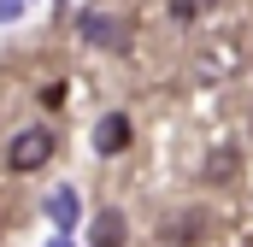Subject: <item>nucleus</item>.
Wrapping results in <instances>:
<instances>
[{"instance_id":"obj_1","label":"nucleus","mask_w":253,"mask_h":247,"mask_svg":"<svg viewBox=\"0 0 253 247\" xmlns=\"http://www.w3.org/2000/svg\"><path fill=\"white\" fill-rule=\"evenodd\" d=\"M47 159H53V135H47V129H24V135L6 147V165H12V171H42Z\"/></svg>"},{"instance_id":"obj_2","label":"nucleus","mask_w":253,"mask_h":247,"mask_svg":"<svg viewBox=\"0 0 253 247\" xmlns=\"http://www.w3.org/2000/svg\"><path fill=\"white\" fill-rule=\"evenodd\" d=\"M77 30H83V41H94V47H124V24H118L112 12H83Z\"/></svg>"},{"instance_id":"obj_3","label":"nucleus","mask_w":253,"mask_h":247,"mask_svg":"<svg viewBox=\"0 0 253 247\" xmlns=\"http://www.w3.org/2000/svg\"><path fill=\"white\" fill-rule=\"evenodd\" d=\"M124 147H129V118L124 112H106L94 124V153H124Z\"/></svg>"},{"instance_id":"obj_4","label":"nucleus","mask_w":253,"mask_h":247,"mask_svg":"<svg viewBox=\"0 0 253 247\" xmlns=\"http://www.w3.org/2000/svg\"><path fill=\"white\" fill-rule=\"evenodd\" d=\"M47 218H53L65 236H71V224L83 218V200H77V188H53V194H47Z\"/></svg>"},{"instance_id":"obj_5","label":"nucleus","mask_w":253,"mask_h":247,"mask_svg":"<svg viewBox=\"0 0 253 247\" xmlns=\"http://www.w3.org/2000/svg\"><path fill=\"white\" fill-rule=\"evenodd\" d=\"M88 236H94V247H124V212H100Z\"/></svg>"},{"instance_id":"obj_6","label":"nucleus","mask_w":253,"mask_h":247,"mask_svg":"<svg viewBox=\"0 0 253 247\" xmlns=\"http://www.w3.org/2000/svg\"><path fill=\"white\" fill-rule=\"evenodd\" d=\"M30 6H36V0H0V24H18Z\"/></svg>"},{"instance_id":"obj_7","label":"nucleus","mask_w":253,"mask_h":247,"mask_svg":"<svg viewBox=\"0 0 253 247\" xmlns=\"http://www.w3.org/2000/svg\"><path fill=\"white\" fill-rule=\"evenodd\" d=\"M200 12V0H177V18H194Z\"/></svg>"},{"instance_id":"obj_8","label":"nucleus","mask_w":253,"mask_h":247,"mask_svg":"<svg viewBox=\"0 0 253 247\" xmlns=\"http://www.w3.org/2000/svg\"><path fill=\"white\" fill-rule=\"evenodd\" d=\"M47 247H71V236H65V230H59V236H53V242H47Z\"/></svg>"}]
</instances>
